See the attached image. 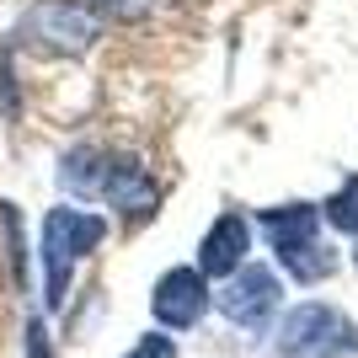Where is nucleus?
I'll return each mask as SVG.
<instances>
[{
    "mask_svg": "<svg viewBox=\"0 0 358 358\" xmlns=\"http://www.w3.org/2000/svg\"><path fill=\"white\" fill-rule=\"evenodd\" d=\"M102 198L113 203V209H123L129 220L155 214V182H150V171L134 161V155H118V150H113V171H107Z\"/></svg>",
    "mask_w": 358,
    "mask_h": 358,
    "instance_id": "nucleus-3",
    "label": "nucleus"
},
{
    "mask_svg": "<svg viewBox=\"0 0 358 358\" xmlns=\"http://www.w3.org/2000/svg\"><path fill=\"white\" fill-rule=\"evenodd\" d=\"M86 6L102 16V22H139L155 0H86Z\"/></svg>",
    "mask_w": 358,
    "mask_h": 358,
    "instance_id": "nucleus-10",
    "label": "nucleus"
},
{
    "mask_svg": "<svg viewBox=\"0 0 358 358\" xmlns=\"http://www.w3.org/2000/svg\"><path fill=\"white\" fill-rule=\"evenodd\" d=\"M315 220L321 214L310 209V203H289V209H268V236L278 252H289V246H305V241H315Z\"/></svg>",
    "mask_w": 358,
    "mask_h": 358,
    "instance_id": "nucleus-8",
    "label": "nucleus"
},
{
    "mask_svg": "<svg viewBox=\"0 0 358 358\" xmlns=\"http://www.w3.org/2000/svg\"><path fill=\"white\" fill-rule=\"evenodd\" d=\"M107 171H113V150L80 145V150H70V155H64V166H59V182L70 187V193H80V198H102V187H107Z\"/></svg>",
    "mask_w": 358,
    "mask_h": 358,
    "instance_id": "nucleus-6",
    "label": "nucleus"
},
{
    "mask_svg": "<svg viewBox=\"0 0 358 358\" xmlns=\"http://www.w3.org/2000/svg\"><path fill=\"white\" fill-rule=\"evenodd\" d=\"M107 236V224L86 209H54L43 220V273H48V305H64L70 273L86 252H96V241Z\"/></svg>",
    "mask_w": 358,
    "mask_h": 358,
    "instance_id": "nucleus-2",
    "label": "nucleus"
},
{
    "mask_svg": "<svg viewBox=\"0 0 358 358\" xmlns=\"http://www.w3.org/2000/svg\"><path fill=\"white\" fill-rule=\"evenodd\" d=\"M246 246H252L246 220H241V214H220L214 230L203 236V246H198V268H203V273H241Z\"/></svg>",
    "mask_w": 358,
    "mask_h": 358,
    "instance_id": "nucleus-5",
    "label": "nucleus"
},
{
    "mask_svg": "<svg viewBox=\"0 0 358 358\" xmlns=\"http://www.w3.org/2000/svg\"><path fill=\"white\" fill-rule=\"evenodd\" d=\"M209 294H203V278L193 268H171L155 284V315H161L166 327H193L198 315H203Z\"/></svg>",
    "mask_w": 358,
    "mask_h": 358,
    "instance_id": "nucleus-4",
    "label": "nucleus"
},
{
    "mask_svg": "<svg viewBox=\"0 0 358 358\" xmlns=\"http://www.w3.org/2000/svg\"><path fill=\"white\" fill-rule=\"evenodd\" d=\"M273 299H278V284H273V273L246 268L236 284H230V294H224V310L236 315V321H262V315L273 310Z\"/></svg>",
    "mask_w": 358,
    "mask_h": 358,
    "instance_id": "nucleus-7",
    "label": "nucleus"
},
{
    "mask_svg": "<svg viewBox=\"0 0 358 358\" xmlns=\"http://www.w3.org/2000/svg\"><path fill=\"white\" fill-rule=\"evenodd\" d=\"M96 32H102V16L86 0H32L16 22V43L43 59H75L96 43Z\"/></svg>",
    "mask_w": 358,
    "mask_h": 358,
    "instance_id": "nucleus-1",
    "label": "nucleus"
},
{
    "mask_svg": "<svg viewBox=\"0 0 358 358\" xmlns=\"http://www.w3.org/2000/svg\"><path fill=\"white\" fill-rule=\"evenodd\" d=\"M327 220L337 224V230H353V236H358V171L327 198Z\"/></svg>",
    "mask_w": 358,
    "mask_h": 358,
    "instance_id": "nucleus-9",
    "label": "nucleus"
},
{
    "mask_svg": "<svg viewBox=\"0 0 358 358\" xmlns=\"http://www.w3.org/2000/svg\"><path fill=\"white\" fill-rule=\"evenodd\" d=\"M134 358H171V343H166V337H150V343H139Z\"/></svg>",
    "mask_w": 358,
    "mask_h": 358,
    "instance_id": "nucleus-11",
    "label": "nucleus"
}]
</instances>
